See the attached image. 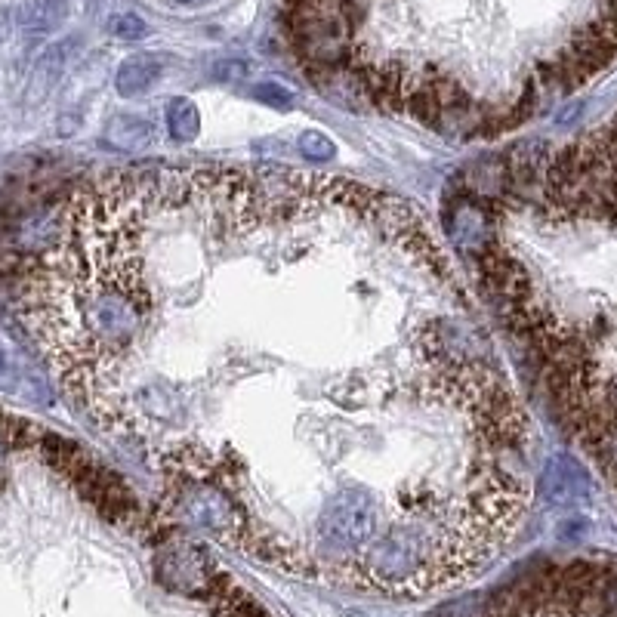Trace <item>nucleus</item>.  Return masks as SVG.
Segmentation results:
<instances>
[{
    "label": "nucleus",
    "mask_w": 617,
    "mask_h": 617,
    "mask_svg": "<svg viewBox=\"0 0 617 617\" xmlns=\"http://www.w3.org/2000/svg\"><path fill=\"white\" fill-rule=\"evenodd\" d=\"M167 130L176 142H192L201 130L198 108L189 99H173L167 108Z\"/></svg>",
    "instance_id": "obj_5"
},
{
    "label": "nucleus",
    "mask_w": 617,
    "mask_h": 617,
    "mask_svg": "<svg viewBox=\"0 0 617 617\" xmlns=\"http://www.w3.org/2000/svg\"><path fill=\"white\" fill-rule=\"evenodd\" d=\"M300 152H303V158H309V161H328V158L334 155V142L324 139L321 133H306V136L300 139Z\"/></svg>",
    "instance_id": "obj_7"
},
{
    "label": "nucleus",
    "mask_w": 617,
    "mask_h": 617,
    "mask_svg": "<svg viewBox=\"0 0 617 617\" xmlns=\"http://www.w3.org/2000/svg\"><path fill=\"white\" fill-rule=\"evenodd\" d=\"M473 617H617V559L543 565L491 596Z\"/></svg>",
    "instance_id": "obj_2"
},
{
    "label": "nucleus",
    "mask_w": 617,
    "mask_h": 617,
    "mask_svg": "<svg viewBox=\"0 0 617 617\" xmlns=\"http://www.w3.org/2000/svg\"><path fill=\"white\" fill-rule=\"evenodd\" d=\"M65 0H25L19 10V25L31 34H47L65 19Z\"/></svg>",
    "instance_id": "obj_4"
},
{
    "label": "nucleus",
    "mask_w": 617,
    "mask_h": 617,
    "mask_svg": "<svg viewBox=\"0 0 617 617\" xmlns=\"http://www.w3.org/2000/svg\"><path fill=\"white\" fill-rule=\"evenodd\" d=\"M108 31H112L118 41H142L145 34H149V25H145V19L136 13H118L108 22Z\"/></svg>",
    "instance_id": "obj_6"
},
{
    "label": "nucleus",
    "mask_w": 617,
    "mask_h": 617,
    "mask_svg": "<svg viewBox=\"0 0 617 617\" xmlns=\"http://www.w3.org/2000/svg\"><path fill=\"white\" fill-rule=\"evenodd\" d=\"M173 4H179V7H201V4H207V0H173Z\"/></svg>",
    "instance_id": "obj_9"
},
{
    "label": "nucleus",
    "mask_w": 617,
    "mask_h": 617,
    "mask_svg": "<svg viewBox=\"0 0 617 617\" xmlns=\"http://www.w3.org/2000/svg\"><path fill=\"white\" fill-rule=\"evenodd\" d=\"M158 75H161L158 59L142 53V56H130V59L118 68L115 84H118V90H121L124 96H136V93H142V90H149Z\"/></svg>",
    "instance_id": "obj_3"
},
{
    "label": "nucleus",
    "mask_w": 617,
    "mask_h": 617,
    "mask_svg": "<svg viewBox=\"0 0 617 617\" xmlns=\"http://www.w3.org/2000/svg\"><path fill=\"white\" fill-rule=\"evenodd\" d=\"M19 318L84 414L229 547L420 599L534 494L531 420L417 204L290 167H133L71 192Z\"/></svg>",
    "instance_id": "obj_1"
},
{
    "label": "nucleus",
    "mask_w": 617,
    "mask_h": 617,
    "mask_svg": "<svg viewBox=\"0 0 617 617\" xmlns=\"http://www.w3.org/2000/svg\"><path fill=\"white\" fill-rule=\"evenodd\" d=\"M253 93H257V99H263V102H269V105H275V108H287V105H290V90L275 87V84H260Z\"/></svg>",
    "instance_id": "obj_8"
}]
</instances>
